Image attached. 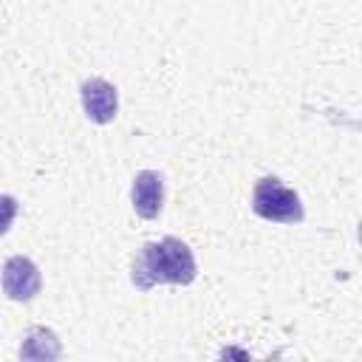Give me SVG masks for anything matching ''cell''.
I'll return each instance as SVG.
<instances>
[{"label":"cell","instance_id":"1","mask_svg":"<svg viewBox=\"0 0 362 362\" xmlns=\"http://www.w3.org/2000/svg\"><path fill=\"white\" fill-rule=\"evenodd\" d=\"M195 257L192 249L178 238H161L150 240L139 249L133 257V286L141 291H150L158 283L170 286H189L195 280Z\"/></svg>","mask_w":362,"mask_h":362},{"label":"cell","instance_id":"2","mask_svg":"<svg viewBox=\"0 0 362 362\" xmlns=\"http://www.w3.org/2000/svg\"><path fill=\"white\" fill-rule=\"evenodd\" d=\"M252 212L272 223H300L303 221V201L300 195L286 187L277 175H266L252 189Z\"/></svg>","mask_w":362,"mask_h":362},{"label":"cell","instance_id":"3","mask_svg":"<svg viewBox=\"0 0 362 362\" xmlns=\"http://www.w3.org/2000/svg\"><path fill=\"white\" fill-rule=\"evenodd\" d=\"M0 283H3V291L8 300L14 303H28L40 294V269L34 266V260L23 257V255H14L3 263V272H0Z\"/></svg>","mask_w":362,"mask_h":362},{"label":"cell","instance_id":"4","mask_svg":"<svg viewBox=\"0 0 362 362\" xmlns=\"http://www.w3.org/2000/svg\"><path fill=\"white\" fill-rule=\"evenodd\" d=\"M79 96H82V110L90 122L96 124H107L116 119V110H119V93L116 88L107 82V79H85L82 88H79Z\"/></svg>","mask_w":362,"mask_h":362},{"label":"cell","instance_id":"5","mask_svg":"<svg viewBox=\"0 0 362 362\" xmlns=\"http://www.w3.org/2000/svg\"><path fill=\"white\" fill-rule=\"evenodd\" d=\"M130 201L139 218L153 221L158 218L161 206H164V178L156 170H141L133 178V189H130Z\"/></svg>","mask_w":362,"mask_h":362},{"label":"cell","instance_id":"6","mask_svg":"<svg viewBox=\"0 0 362 362\" xmlns=\"http://www.w3.org/2000/svg\"><path fill=\"white\" fill-rule=\"evenodd\" d=\"M59 354H62V348H59V339H57V334L51 331V328H42V325H37V328H31L28 334H25V339H23V345H20V356L23 359H59Z\"/></svg>","mask_w":362,"mask_h":362},{"label":"cell","instance_id":"7","mask_svg":"<svg viewBox=\"0 0 362 362\" xmlns=\"http://www.w3.org/2000/svg\"><path fill=\"white\" fill-rule=\"evenodd\" d=\"M17 212H20V201L14 195H0V238L11 229Z\"/></svg>","mask_w":362,"mask_h":362}]
</instances>
